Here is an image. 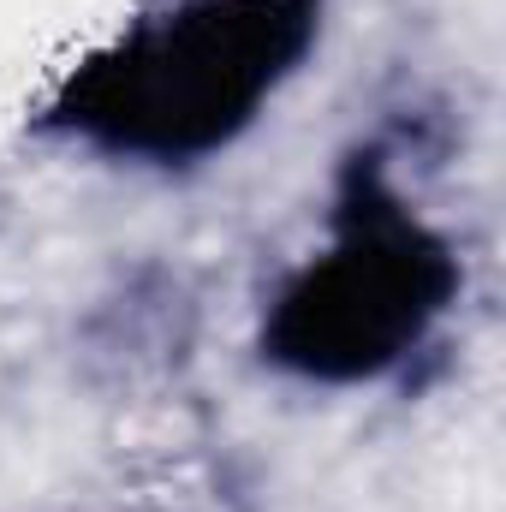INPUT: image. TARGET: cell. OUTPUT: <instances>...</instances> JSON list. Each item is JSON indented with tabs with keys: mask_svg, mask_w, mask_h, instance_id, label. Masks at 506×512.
Masks as SVG:
<instances>
[{
	"mask_svg": "<svg viewBox=\"0 0 506 512\" xmlns=\"http://www.w3.org/2000/svg\"><path fill=\"white\" fill-rule=\"evenodd\" d=\"M310 36L316 0H197L96 54L66 84L60 120L120 155H209L251 126Z\"/></svg>",
	"mask_w": 506,
	"mask_h": 512,
	"instance_id": "1",
	"label": "cell"
},
{
	"mask_svg": "<svg viewBox=\"0 0 506 512\" xmlns=\"http://www.w3.org/2000/svg\"><path fill=\"white\" fill-rule=\"evenodd\" d=\"M459 268L447 245L405 215L376 173H352L340 239L316 256L268 316V358L316 382H364L399 364L447 310Z\"/></svg>",
	"mask_w": 506,
	"mask_h": 512,
	"instance_id": "2",
	"label": "cell"
}]
</instances>
